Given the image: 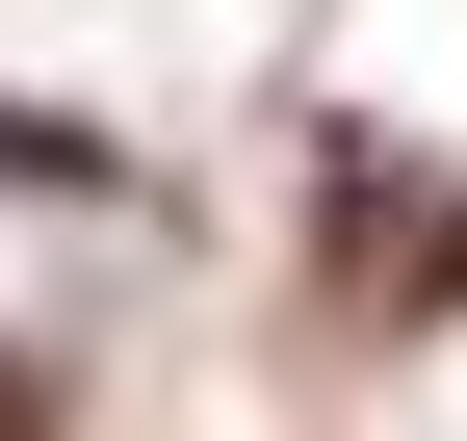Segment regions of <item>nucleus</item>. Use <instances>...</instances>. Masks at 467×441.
<instances>
[{
	"label": "nucleus",
	"instance_id": "7ed1b4c3",
	"mask_svg": "<svg viewBox=\"0 0 467 441\" xmlns=\"http://www.w3.org/2000/svg\"><path fill=\"white\" fill-rule=\"evenodd\" d=\"M416 286H441V312H467V234H441V260H416Z\"/></svg>",
	"mask_w": 467,
	"mask_h": 441
},
{
	"label": "nucleus",
	"instance_id": "f03ea898",
	"mask_svg": "<svg viewBox=\"0 0 467 441\" xmlns=\"http://www.w3.org/2000/svg\"><path fill=\"white\" fill-rule=\"evenodd\" d=\"M0 441H52V390H26V364H0Z\"/></svg>",
	"mask_w": 467,
	"mask_h": 441
},
{
	"label": "nucleus",
	"instance_id": "f257e3e1",
	"mask_svg": "<svg viewBox=\"0 0 467 441\" xmlns=\"http://www.w3.org/2000/svg\"><path fill=\"white\" fill-rule=\"evenodd\" d=\"M0 182H78V208H130V156H104V130H52V104H0Z\"/></svg>",
	"mask_w": 467,
	"mask_h": 441
}]
</instances>
